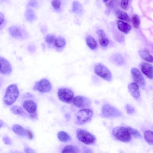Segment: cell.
Listing matches in <instances>:
<instances>
[{
  "label": "cell",
  "instance_id": "cell-25",
  "mask_svg": "<svg viewBox=\"0 0 153 153\" xmlns=\"http://www.w3.org/2000/svg\"><path fill=\"white\" fill-rule=\"evenodd\" d=\"M66 42L64 38L59 36L56 39L54 44L57 48H61L64 47L66 44Z\"/></svg>",
  "mask_w": 153,
  "mask_h": 153
},
{
  "label": "cell",
  "instance_id": "cell-21",
  "mask_svg": "<svg viewBox=\"0 0 153 153\" xmlns=\"http://www.w3.org/2000/svg\"><path fill=\"white\" fill-rule=\"evenodd\" d=\"M116 17L118 19L127 22L130 21L129 17L127 13L123 11L118 10H117L115 13Z\"/></svg>",
  "mask_w": 153,
  "mask_h": 153
},
{
  "label": "cell",
  "instance_id": "cell-15",
  "mask_svg": "<svg viewBox=\"0 0 153 153\" xmlns=\"http://www.w3.org/2000/svg\"><path fill=\"white\" fill-rule=\"evenodd\" d=\"M129 91L131 95L136 99L139 98L140 96L139 86L134 82H131L128 85Z\"/></svg>",
  "mask_w": 153,
  "mask_h": 153
},
{
  "label": "cell",
  "instance_id": "cell-3",
  "mask_svg": "<svg viewBox=\"0 0 153 153\" xmlns=\"http://www.w3.org/2000/svg\"><path fill=\"white\" fill-rule=\"evenodd\" d=\"M101 115L103 117L111 118L121 117L122 113L115 107L105 103L102 107Z\"/></svg>",
  "mask_w": 153,
  "mask_h": 153
},
{
  "label": "cell",
  "instance_id": "cell-39",
  "mask_svg": "<svg viewBox=\"0 0 153 153\" xmlns=\"http://www.w3.org/2000/svg\"><path fill=\"white\" fill-rule=\"evenodd\" d=\"M25 151L26 153H35L32 149L29 148H25Z\"/></svg>",
  "mask_w": 153,
  "mask_h": 153
},
{
  "label": "cell",
  "instance_id": "cell-6",
  "mask_svg": "<svg viewBox=\"0 0 153 153\" xmlns=\"http://www.w3.org/2000/svg\"><path fill=\"white\" fill-rule=\"evenodd\" d=\"M94 71L98 76L108 82L112 79V74L108 69L101 63H98L95 66Z\"/></svg>",
  "mask_w": 153,
  "mask_h": 153
},
{
  "label": "cell",
  "instance_id": "cell-34",
  "mask_svg": "<svg viewBox=\"0 0 153 153\" xmlns=\"http://www.w3.org/2000/svg\"><path fill=\"white\" fill-rule=\"evenodd\" d=\"M125 108L127 113L129 114H131L134 113L135 110L134 108L131 105L127 104L125 106Z\"/></svg>",
  "mask_w": 153,
  "mask_h": 153
},
{
  "label": "cell",
  "instance_id": "cell-40",
  "mask_svg": "<svg viewBox=\"0 0 153 153\" xmlns=\"http://www.w3.org/2000/svg\"><path fill=\"white\" fill-rule=\"evenodd\" d=\"M107 3V5L108 7H112L114 5V1H108Z\"/></svg>",
  "mask_w": 153,
  "mask_h": 153
},
{
  "label": "cell",
  "instance_id": "cell-14",
  "mask_svg": "<svg viewBox=\"0 0 153 153\" xmlns=\"http://www.w3.org/2000/svg\"><path fill=\"white\" fill-rule=\"evenodd\" d=\"M140 68L142 73L150 79H153V67L151 64L143 62L140 65Z\"/></svg>",
  "mask_w": 153,
  "mask_h": 153
},
{
  "label": "cell",
  "instance_id": "cell-13",
  "mask_svg": "<svg viewBox=\"0 0 153 153\" xmlns=\"http://www.w3.org/2000/svg\"><path fill=\"white\" fill-rule=\"evenodd\" d=\"M9 31L13 37L19 39H24L26 36L25 31L17 26H12L9 27Z\"/></svg>",
  "mask_w": 153,
  "mask_h": 153
},
{
  "label": "cell",
  "instance_id": "cell-38",
  "mask_svg": "<svg viewBox=\"0 0 153 153\" xmlns=\"http://www.w3.org/2000/svg\"><path fill=\"white\" fill-rule=\"evenodd\" d=\"M28 5L33 7H36L37 5V3L35 1H30L28 3Z\"/></svg>",
  "mask_w": 153,
  "mask_h": 153
},
{
  "label": "cell",
  "instance_id": "cell-32",
  "mask_svg": "<svg viewBox=\"0 0 153 153\" xmlns=\"http://www.w3.org/2000/svg\"><path fill=\"white\" fill-rule=\"evenodd\" d=\"M51 4L53 8L55 10L58 11L61 9L62 1L60 0H53L51 1Z\"/></svg>",
  "mask_w": 153,
  "mask_h": 153
},
{
  "label": "cell",
  "instance_id": "cell-9",
  "mask_svg": "<svg viewBox=\"0 0 153 153\" xmlns=\"http://www.w3.org/2000/svg\"><path fill=\"white\" fill-rule=\"evenodd\" d=\"M57 94L59 100L65 103H70L72 102L74 97L73 92L68 88H60L58 90Z\"/></svg>",
  "mask_w": 153,
  "mask_h": 153
},
{
  "label": "cell",
  "instance_id": "cell-24",
  "mask_svg": "<svg viewBox=\"0 0 153 153\" xmlns=\"http://www.w3.org/2000/svg\"><path fill=\"white\" fill-rule=\"evenodd\" d=\"M144 138L145 140L150 145L153 144V133L152 131L147 130L146 131L144 134Z\"/></svg>",
  "mask_w": 153,
  "mask_h": 153
},
{
  "label": "cell",
  "instance_id": "cell-18",
  "mask_svg": "<svg viewBox=\"0 0 153 153\" xmlns=\"http://www.w3.org/2000/svg\"><path fill=\"white\" fill-rule=\"evenodd\" d=\"M138 53L140 57L144 60L148 62H152L153 56L147 50H140Z\"/></svg>",
  "mask_w": 153,
  "mask_h": 153
},
{
  "label": "cell",
  "instance_id": "cell-29",
  "mask_svg": "<svg viewBox=\"0 0 153 153\" xmlns=\"http://www.w3.org/2000/svg\"><path fill=\"white\" fill-rule=\"evenodd\" d=\"M132 24L136 29L138 28L140 23V19L139 16L137 14H134L133 16L131 19Z\"/></svg>",
  "mask_w": 153,
  "mask_h": 153
},
{
  "label": "cell",
  "instance_id": "cell-7",
  "mask_svg": "<svg viewBox=\"0 0 153 153\" xmlns=\"http://www.w3.org/2000/svg\"><path fill=\"white\" fill-rule=\"evenodd\" d=\"M22 105L31 118H37V105L35 102L32 100H26L24 101Z\"/></svg>",
  "mask_w": 153,
  "mask_h": 153
},
{
  "label": "cell",
  "instance_id": "cell-26",
  "mask_svg": "<svg viewBox=\"0 0 153 153\" xmlns=\"http://www.w3.org/2000/svg\"><path fill=\"white\" fill-rule=\"evenodd\" d=\"M25 16L26 19L30 22L33 21L36 18L34 11L31 9L27 10L25 13Z\"/></svg>",
  "mask_w": 153,
  "mask_h": 153
},
{
  "label": "cell",
  "instance_id": "cell-22",
  "mask_svg": "<svg viewBox=\"0 0 153 153\" xmlns=\"http://www.w3.org/2000/svg\"><path fill=\"white\" fill-rule=\"evenodd\" d=\"M57 137L59 140L63 142H67L71 140L70 136L66 132L61 131L57 134Z\"/></svg>",
  "mask_w": 153,
  "mask_h": 153
},
{
  "label": "cell",
  "instance_id": "cell-16",
  "mask_svg": "<svg viewBox=\"0 0 153 153\" xmlns=\"http://www.w3.org/2000/svg\"><path fill=\"white\" fill-rule=\"evenodd\" d=\"M97 33L98 35L100 45L103 47L107 46L109 43V40L104 30H99L97 31Z\"/></svg>",
  "mask_w": 153,
  "mask_h": 153
},
{
  "label": "cell",
  "instance_id": "cell-2",
  "mask_svg": "<svg viewBox=\"0 0 153 153\" xmlns=\"http://www.w3.org/2000/svg\"><path fill=\"white\" fill-rule=\"evenodd\" d=\"M113 135L117 140L124 142L129 141L131 136L127 127L119 126L114 128L112 131Z\"/></svg>",
  "mask_w": 153,
  "mask_h": 153
},
{
  "label": "cell",
  "instance_id": "cell-42",
  "mask_svg": "<svg viewBox=\"0 0 153 153\" xmlns=\"http://www.w3.org/2000/svg\"><path fill=\"white\" fill-rule=\"evenodd\" d=\"M84 153H93V152L90 149H87L84 151Z\"/></svg>",
  "mask_w": 153,
  "mask_h": 153
},
{
  "label": "cell",
  "instance_id": "cell-8",
  "mask_svg": "<svg viewBox=\"0 0 153 153\" xmlns=\"http://www.w3.org/2000/svg\"><path fill=\"white\" fill-rule=\"evenodd\" d=\"M52 88L50 82L48 79L43 78L35 83L33 89L42 93H46L50 92Z\"/></svg>",
  "mask_w": 153,
  "mask_h": 153
},
{
  "label": "cell",
  "instance_id": "cell-11",
  "mask_svg": "<svg viewBox=\"0 0 153 153\" xmlns=\"http://www.w3.org/2000/svg\"><path fill=\"white\" fill-rule=\"evenodd\" d=\"M131 73L134 83L144 89L145 86V80L140 71L137 68H133L131 69Z\"/></svg>",
  "mask_w": 153,
  "mask_h": 153
},
{
  "label": "cell",
  "instance_id": "cell-33",
  "mask_svg": "<svg viewBox=\"0 0 153 153\" xmlns=\"http://www.w3.org/2000/svg\"><path fill=\"white\" fill-rule=\"evenodd\" d=\"M56 38L55 36L52 34H48L46 36L45 38V41L50 45L54 44Z\"/></svg>",
  "mask_w": 153,
  "mask_h": 153
},
{
  "label": "cell",
  "instance_id": "cell-37",
  "mask_svg": "<svg viewBox=\"0 0 153 153\" xmlns=\"http://www.w3.org/2000/svg\"><path fill=\"white\" fill-rule=\"evenodd\" d=\"M26 134L27 135L28 138L30 139H32L33 138V135L32 132L28 129L26 130Z\"/></svg>",
  "mask_w": 153,
  "mask_h": 153
},
{
  "label": "cell",
  "instance_id": "cell-19",
  "mask_svg": "<svg viewBox=\"0 0 153 153\" xmlns=\"http://www.w3.org/2000/svg\"><path fill=\"white\" fill-rule=\"evenodd\" d=\"M62 153H79V149L76 146L68 145L65 146L63 149Z\"/></svg>",
  "mask_w": 153,
  "mask_h": 153
},
{
  "label": "cell",
  "instance_id": "cell-5",
  "mask_svg": "<svg viewBox=\"0 0 153 153\" xmlns=\"http://www.w3.org/2000/svg\"><path fill=\"white\" fill-rule=\"evenodd\" d=\"M76 135L80 141L87 145L93 144L96 140V137L93 134L83 129H77Z\"/></svg>",
  "mask_w": 153,
  "mask_h": 153
},
{
  "label": "cell",
  "instance_id": "cell-1",
  "mask_svg": "<svg viewBox=\"0 0 153 153\" xmlns=\"http://www.w3.org/2000/svg\"><path fill=\"white\" fill-rule=\"evenodd\" d=\"M19 91L17 86L15 84L9 85L7 88L3 98L4 103L7 105L13 104L17 99Z\"/></svg>",
  "mask_w": 153,
  "mask_h": 153
},
{
  "label": "cell",
  "instance_id": "cell-28",
  "mask_svg": "<svg viewBox=\"0 0 153 153\" xmlns=\"http://www.w3.org/2000/svg\"><path fill=\"white\" fill-rule=\"evenodd\" d=\"M112 61L114 62L119 65H122L124 63L123 57L120 55H115L112 57Z\"/></svg>",
  "mask_w": 153,
  "mask_h": 153
},
{
  "label": "cell",
  "instance_id": "cell-36",
  "mask_svg": "<svg viewBox=\"0 0 153 153\" xmlns=\"http://www.w3.org/2000/svg\"><path fill=\"white\" fill-rule=\"evenodd\" d=\"M3 140L4 143L6 144L10 145L12 143L10 139L8 137H3Z\"/></svg>",
  "mask_w": 153,
  "mask_h": 153
},
{
  "label": "cell",
  "instance_id": "cell-10",
  "mask_svg": "<svg viewBox=\"0 0 153 153\" xmlns=\"http://www.w3.org/2000/svg\"><path fill=\"white\" fill-rule=\"evenodd\" d=\"M72 102L76 107L82 109L89 107L91 104V101L89 98L81 96L74 97Z\"/></svg>",
  "mask_w": 153,
  "mask_h": 153
},
{
  "label": "cell",
  "instance_id": "cell-20",
  "mask_svg": "<svg viewBox=\"0 0 153 153\" xmlns=\"http://www.w3.org/2000/svg\"><path fill=\"white\" fill-rule=\"evenodd\" d=\"M86 41L87 45L91 49L94 50L97 48V43L94 39L91 36H87Z\"/></svg>",
  "mask_w": 153,
  "mask_h": 153
},
{
  "label": "cell",
  "instance_id": "cell-35",
  "mask_svg": "<svg viewBox=\"0 0 153 153\" xmlns=\"http://www.w3.org/2000/svg\"><path fill=\"white\" fill-rule=\"evenodd\" d=\"M129 2L128 0H122L121 1V6L124 9H126L128 6Z\"/></svg>",
  "mask_w": 153,
  "mask_h": 153
},
{
  "label": "cell",
  "instance_id": "cell-23",
  "mask_svg": "<svg viewBox=\"0 0 153 153\" xmlns=\"http://www.w3.org/2000/svg\"><path fill=\"white\" fill-rule=\"evenodd\" d=\"M12 129L13 131L18 135L25 136L26 134V130L20 125H15L13 126Z\"/></svg>",
  "mask_w": 153,
  "mask_h": 153
},
{
  "label": "cell",
  "instance_id": "cell-31",
  "mask_svg": "<svg viewBox=\"0 0 153 153\" xmlns=\"http://www.w3.org/2000/svg\"><path fill=\"white\" fill-rule=\"evenodd\" d=\"M72 11L75 13H80L82 11V7L80 4L77 1H74L73 3Z\"/></svg>",
  "mask_w": 153,
  "mask_h": 153
},
{
  "label": "cell",
  "instance_id": "cell-4",
  "mask_svg": "<svg viewBox=\"0 0 153 153\" xmlns=\"http://www.w3.org/2000/svg\"><path fill=\"white\" fill-rule=\"evenodd\" d=\"M93 111L88 108H84L78 111L76 116V123L79 124H85L93 116Z\"/></svg>",
  "mask_w": 153,
  "mask_h": 153
},
{
  "label": "cell",
  "instance_id": "cell-41",
  "mask_svg": "<svg viewBox=\"0 0 153 153\" xmlns=\"http://www.w3.org/2000/svg\"><path fill=\"white\" fill-rule=\"evenodd\" d=\"M4 21V17L1 13H0V25H1Z\"/></svg>",
  "mask_w": 153,
  "mask_h": 153
},
{
  "label": "cell",
  "instance_id": "cell-43",
  "mask_svg": "<svg viewBox=\"0 0 153 153\" xmlns=\"http://www.w3.org/2000/svg\"><path fill=\"white\" fill-rule=\"evenodd\" d=\"M3 124V123L2 121L0 120V128L2 126Z\"/></svg>",
  "mask_w": 153,
  "mask_h": 153
},
{
  "label": "cell",
  "instance_id": "cell-17",
  "mask_svg": "<svg viewBox=\"0 0 153 153\" xmlns=\"http://www.w3.org/2000/svg\"><path fill=\"white\" fill-rule=\"evenodd\" d=\"M117 23L119 30L126 34H127L131 29V26L126 22L118 20Z\"/></svg>",
  "mask_w": 153,
  "mask_h": 153
},
{
  "label": "cell",
  "instance_id": "cell-30",
  "mask_svg": "<svg viewBox=\"0 0 153 153\" xmlns=\"http://www.w3.org/2000/svg\"><path fill=\"white\" fill-rule=\"evenodd\" d=\"M10 111L12 113L16 115L22 114L24 113L22 108L18 105H15L12 107Z\"/></svg>",
  "mask_w": 153,
  "mask_h": 153
},
{
  "label": "cell",
  "instance_id": "cell-12",
  "mask_svg": "<svg viewBox=\"0 0 153 153\" xmlns=\"http://www.w3.org/2000/svg\"><path fill=\"white\" fill-rule=\"evenodd\" d=\"M12 71V67L10 62L4 57L0 56V73L4 75H8Z\"/></svg>",
  "mask_w": 153,
  "mask_h": 153
},
{
  "label": "cell",
  "instance_id": "cell-27",
  "mask_svg": "<svg viewBox=\"0 0 153 153\" xmlns=\"http://www.w3.org/2000/svg\"><path fill=\"white\" fill-rule=\"evenodd\" d=\"M127 128L131 137L139 138H142L140 133L137 130L129 126L127 127Z\"/></svg>",
  "mask_w": 153,
  "mask_h": 153
}]
</instances>
